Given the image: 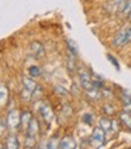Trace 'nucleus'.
Listing matches in <instances>:
<instances>
[{"label":"nucleus","instance_id":"423d86ee","mask_svg":"<svg viewBox=\"0 0 131 149\" xmlns=\"http://www.w3.org/2000/svg\"><path fill=\"white\" fill-rule=\"evenodd\" d=\"M40 114L46 122H51V120H53V118H54L53 112L48 105H42L40 107Z\"/></svg>","mask_w":131,"mask_h":149},{"label":"nucleus","instance_id":"7ed1b4c3","mask_svg":"<svg viewBox=\"0 0 131 149\" xmlns=\"http://www.w3.org/2000/svg\"><path fill=\"white\" fill-rule=\"evenodd\" d=\"M128 0H111L107 4L106 8L109 13H116V12H123L124 7L126 5Z\"/></svg>","mask_w":131,"mask_h":149},{"label":"nucleus","instance_id":"a211bd4d","mask_svg":"<svg viewBox=\"0 0 131 149\" xmlns=\"http://www.w3.org/2000/svg\"><path fill=\"white\" fill-rule=\"evenodd\" d=\"M29 73L31 77H39L40 76V69L37 66H30L29 68Z\"/></svg>","mask_w":131,"mask_h":149},{"label":"nucleus","instance_id":"4be33fe9","mask_svg":"<svg viewBox=\"0 0 131 149\" xmlns=\"http://www.w3.org/2000/svg\"><path fill=\"white\" fill-rule=\"evenodd\" d=\"M107 59L112 63V65H114V66L117 68V70H119L120 68H119V64H118V60L113 57V55H111V54H107Z\"/></svg>","mask_w":131,"mask_h":149},{"label":"nucleus","instance_id":"f3484780","mask_svg":"<svg viewBox=\"0 0 131 149\" xmlns=\"http://www.w3.org/2000/svg\"><path fill=\"white\" fill-rule=\"evenodd\" d=\"M59 139H57V137H52L48 143H47V148H51V149H54V148H58L59 147Z\"/></svg>","mask_w":131,"mask_h":149},{"label":"nucleus","instance_id":"9d476101","mask_svg":"<svg viewBox=\"0 0 131 149\" xmlns=\"http://www.w3.org/2000/svg\"><path fill=\"white\" fill-rule=\"evenodd\" d=\"M26 130H28V135H30V136H34V137H35V135L39 132V123H37V120L31 118V120H30L29 125H28Z\"/></svg>","mask_w":131,"mask_h":149},{"label":"nucleus","instance_id":"39448f33","mask_svg":"<svg viewBox=\"0 0 131 149\" xmlns=\"http://www.w3.org/2000/svg\"><path fill=\"white\" fill-rule=\"evenodd\" d=\"M79 82H81V86L86 89V90H90V89H94L93 87V81L89 76V73L83 71L79 73Z\"/></svg>","mask_w":131,"mask_h":149},{"label":"nucleus","instance_id":"4468645a","mask_svg":"<svg viewBox=\"0 0 131 149\" xmlns=\"http://www.w3.org/2000/svg\"><path fill=\"white\" fill-rule=\"evenodd\" d=\"M100 126L105 130V131H109L112 129V122L108 118H101L100 119Z\"/></svg>","mask_w":131,"mask_h":149},{"label":"nucleus","instance_id":"ddd939ff","mask_svg":"<svg viewBox=\"0 0 131 149\" xmlns=\"http://www.w3.org/2000/svg\"><path fill=\"white\" fill-rule=\"evenodd\" d=\"M30 49L35 55H37V57H40V55L43 53V47H42V45L39 43V42H33L30 45Z\"/></svg>","mask_w":131,"mask_h":149},{"label":"nucleus","instance_id":"b1692460","mask_svg":"<svg viewBox=\"0 0 131 149\" xmlns=\"http://www.w3.org/2000/svg\"><path fill=\"white\" fill-rule=\"evenodd\" d=\"M6 126H7V125H6V123H4V122H1V120H0V134H1V132L4 131Z\"/></svg>","mask_w":131,"mask_h":149},{"label":"nucleus","instance_id":"a878e982","mask_svg":"<svg viewBox=\"0 0 131 149\" xmlns=\"http://www.w3.org/2000/svg\"><path fill=\"white\" fill-rule=\"evenodd\" d=\"M129 19L131 21V12H130V15H129Z\"/></svg>","mask_w":131,"mask_h":149},{"label":"nucleus","instance_id":"6e6552de","mask_svg":"<svg viewBox=\"0 0 131 149\" xmlns=\"http://www.w3.org/2000/svg\"><path fill=\"white\" fill-rule=\"evenodd\" d=\"M18 139L15 135H10L7 136L6 139H5V147L8 148V149H17L18 148Z\"/></svg>","mask_w":131,"mask_h":149},{"label":"nucleus","instance_id":"f8f14e48","mask_svg":"<svg viewBox=\"0 0 131 149\" xmlns=\"http://www.w3.org/2000/svg\"><path fill=\"white\" fill-rule=\"evenodd\" d=\"M8 99V90L6 88V86L0 84V105L4 106Z\"/></svg>","mask_w":131,"mask_h":149},{"label":"nucleus","instance_id":"6ab92c4d","mask_svg":"<svg viewBox=\"0 0 131 149\" xmlns=\"http://www.w3.org/2000/svg\"><path fill=\"white\" fill-rule=\"evenodd\" d=\"M35 146V137L28 135L25 138V147H34Z\"/></svg>","mask_w":131,"mask_h":149},{"label":"nucleus","instance_id":"2eb2a0df","mask_svg":"<svg viewBox=\"0 0 131 149\" xmlns=\"http://www.w3.org/2000/svg\"><path fill=\"white\" fill-rule=\"evenodd\" d=\"M120 119L128 127L131 129V116H130L129 112H123V113L120 114Z\"/></svg>","mask_w":131,"mask_h":149},{"label":"nucleus","instance_id":"9b49d317","mask_svg":"<svg viewBox=\"0 0 131 149\" xmlns=\"http://www.w3.org/2000/svg\"><path fill=\"white\" fill-rule=\"evenodd\" d=\"M23 86H24V90L29 91L30 94H33V93L35 91V89H36V87H37L36 83H35L33 79L26 78V77L23 78Z\"/></svg>","mask_w":131,"mask_h":149},{"label":"nucleus","instance_id":"f03ea898","mask_svg":"<svg viewBox=\"0 0 131 149\" xmlns=\"http://www.w3.org/2000/svg\"><path fill=\"white\" fill-rule=\"evenodd\" d=\"M105 130L101 126H98L93 130V134L90 137V142L94 144L95 147H101L105 143Z\"/></svg>","mask_w":131,"mask_h":149},{"label":"nucleus","instance_id":"20e7f679","mask_svg":"<svg viewBox=\"0 0 131 149\" xmlns=\"http://www.w3.org/2000/svg\"><path fill=\"white\" fill-rule=\"evenodd\" d=\"M128 42H129L128 41V28H125V29L117 33V35L113 37L112 45H113V47H123Z\"/></svg>","mask_w":131,"mask_h":149},{"label":"nucleus","instance_id":"5701e85b","mask_svg":"<svg viewBox=\"0 0 131 149\" xmlns=\"http://www.w3.org/2000/svg\"><path fill=\"white\" fill-rule=\"evenodd\" d=\"M104 108L106 109L105 112H106L107 114H112V113H114V111H113V107H111V106H108V105H107V106H105Z\"/></svg>","mask_w":131,"mask_h":149},{"label":"nucleus","instance_id":"aec40b11","mask_svg":"<svg viewBox=\"0 0 131 149\" xmlns=\"http://www.w3.org/2000/svg\"><path fill=\"white\" fill-rule=\"evenodd\" d=\"M54 91L57 93L58 95H61V96H64V95L68 94V90L65 89V88H63V87H60V86H55V87H54Z\"/></svg>","mask_w":131,"mask_h":149},{"label":"nucleus","instance_id":"f257e3e1","mask_svg":"<svg viewBox=\"0 0 131 149\" xmlns=\"http://www.w3.org/2000/svg\"><path fill=\"white\" fill-rule=\"evenodd\" d=\"M6 125L10 130H16L21 126V114L17 109H11L6 118Z\"/></svg>","mask_w":131,"mask_h":149},{"label":"nucleus","instance_id":"dca6fc26","mask_svg":"<svg viewBox=\"0 0 131 149\" xmlns=\"http://www.w3.org/2000/svg\"><path fill=\"white\" fill-rule=\"evenodd\" d=\"M66 42H68V48H69V52H70L72 55H77L78 48H77L76 43H75L72 40H70V39H68V40H66Z\"/></svg>","mask_w":131,"mask_h":149},{"label":"nucleus","instance_id":"0eeeda50","mask_svg":"<svg viewBox=\"0 0 131 149\" xmlns=\"http://www.w3.org/2000/svg\"><path fill=\"white\" fill-rule=\"evenodd\" d=\"M59 147L63 149H73L76 148V142H75V139L71 136H66L60 141Z\"/></svg>","mask_w":131,"mask_h":149},{"label":"nucleus","instance_id":"412c9836","mask_svg":"<svg viewBox=\"0 0 131 149\" xmlns=\"http://www.w3.org/2000/svg\"><path fill=\"white\" fill-rule=\"evenodd\" d=\"M82 120H83V122L84 123H86V124H91L93 123V114L91 113H84L83 114V117H82Z\"/></svg>","mask_w":131,"mask_h":149},{"label":"nucleus","instance_id":"1a4fd4ad","mask_svg":"<svg viewBox=\"0 0 131 149\" xmlns=\"http://www.w3.org/2000/svg\"><path fill=\"white\" fill-rule=\"evenodd\" d=\"M31 120V113L28 111H23L21 113V127L22 129H26Z\"/></svg>","mask_w":131,"mask_h":149},{"label":"nucleus","instance_id":"393cba45","mask_svg":"<svg viewBox=\"0 0 131 149\" xmlns=\"http://www.w3.org/2000/svg\"><path fill=\"white\" fill-rule=\"evenodd\" d=\"M128 41L131 42V28H128Z\"/></svg>","mask_w":131,"mask_h":149}]
</instances>
